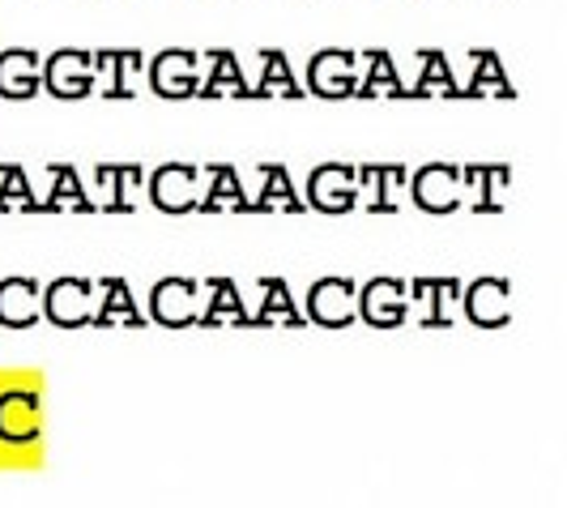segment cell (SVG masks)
I'll return each mask as SVG.
<instances>
[{
    "mask_svg": "<svg viewBox=\"0 0 567 508\" xmlns=\"http://www.w3.org/2000/svg\"><path fill=\"white\" fill-rule=\"evenodd\" d=\"M200 197V167L188 159H171L158 163L154 171H145V201L154 210H163L171 219L179 214H193Z\"/></svg>",
    "mask_w": 567,
    "mask_h": 508,
    "instance_id": "1",
    "label": "cell"
},
{
    "mask_svg": "<svg viewBox=\"0 0 567 508\" xmlns=\"http://www.w3.org/2000/svg\"><path fill=\"white\" fill-rule=\"evenodd\" d=\"M410 201L431 214V219H444V214H456L465 205V189H461V163H426V167L410 171V184H405Z\"/></svg>",
    "mask_w": 567,
    "mask_h": 508,
    "instance_id": "2",
    "label": "cell"
},
{
    "mask_svg": "<svg viewBox=\"0 0 567 508\" xmlns=\"http://www.w3.org/2000/svg\"><path fill=\"white\" fill-rule=\"evenodd\" d=\"M303 316L316 329L359 325V283L354 278H316L303 295Z\"/></svg>",
    "mask_w": 567,
    "mask_h": 508,
    "instance_id": "3",
    "label": "cell"
},
{
    "mask_svg": "<svg viewBox=\"0 0 567 508\" xmlns=\"http://www.w3.org/2000/svg\"><path fill=\"white\" fill-rule=\"evenodd\" d=\"M43 436V397L34 385H9L0 389V445L4 449H30Z\"/></svg>",
    "mask_w": 567,
    "mask_h": 508,
    "instance_id": "4",
    "label": "cell"
},
{
    "mask_svg": "<svg viewBox=\"0 0 567 508\" xmlns=\"http://www.w3.org/2000/svg\"><path fill=\"white\" fill-rule=\"evenodd\" d=\"M145 85V57L137 48H103L94 52V94L128 103L137 99Z\"/></svg>",
    "mask_w": 567,
    "mask_h": 508,
    "instance_id": "5",
    "label": "cell"
},
{
    "mask_svg": "<svg viewBox=\"0 0 567 508\" xmlns=\"http://www.w3.org/2000/svg\"><path fill=\"white\" fill-rule=\"evenodd\" d=\"M43 94L60 103H82L94 94V52L82 48H60L43 57Z\"/></svg>",
    "mask_w": 567,
    "mask_h": 508,
    "instance_id": "6",
    "label": "cell"
},
{
    "mask_svg": "<svg viewBox=\"0 0 567 508\" xmlns=\"http://www.w3.org/2000/svg\"><path fill=\"white\" fill-rule=\"evenodd\" d=\"M145 82L158 99L167 103H184V99H197L200 85V52L188 48H167L145 64Z\"/></svg>",
    "mask_w": 567,
    "mask_h": 508,
    "instance_id": "7",
    "label": "cell"
},
{
    "mask_svg": "<svg viewBox=\"0 0 567 508\" xmlns=\"http://www.w3.org/2000/svg\"><path fill=\"white\" fill-rule=\"evenodd\" d=\"M303 201L316 214L341 219L359 205V180H354V163H320L303 184Z\"/></svg>",
    "mask_w": 567,
    "mask_h": 508,
    "instance_id": "8",
    "label": "cell"
},
{
    "mask_svg": "<svg viewBox=\"0 0 567 508\" xmlns=\"http://www.w3.org/2000/svg\"><path fill=\"white\" fill-rule=\"evenodd\" d=\"M354 85H359V52L350 48H320L308 60V94L324 99V103H338V99H354Z\"/></svg>",
    "mask_w": 567,
    "mask_h": 508,
    "instance_id": "9",
    "label": "cell"
},
{
    "mask_svg": "<svg viewBox=\"0 0 567 508\" xmlns=\"http://www.w3.org/2000/svg\"><path fill=\"white\" fill-rule=\"evenodd\" d=\"M94 316V283L64 274L56 283L43 286V321L56 329H85Z\"/></svg>",
    "mask_w": 567,
    "mask_h": 508,
    "instance_id": "10",
    "label": "cell"
},
{
    "mask_svg": "<svg viewBox=\"0 0 567 508\" xmlns=\"http://www.w3.org/2000/svg\"><path fill=\"white\" fill-rule=\"evenodd\" d=\"M94 193L103 197L94 201L103 214H137L145 193V167L142 163H94Z\"/></svg>",
    "mask_w": 567,
    "mask_h": 508,
    "instance_id": "11",
    "label": "cell"
},
{
    "mask_svg": "<svg viewBox=\"0 0 567 508\" xmlns=\"http://www.w3.org/2000/svg\"><path fill=\"white\" fill-rule=\"evenodd\" d=\"M354 180H359V201L368 214H398L401 193L410 184V167L401 159L389 163H354Z\"/></svg>",
    "mask_w": 567,
    "mask_h": 508,
    "instance_id": "12",
    "label": "cell"
},
{
    "mask_svg": "<svg viewBox=\"0 0 567 508\" xmlns=\"http://www.w3.org/2000/svg\"><path fill=\"white\" fill-rule=\"evenodd\" d=\"M197 304H200V283L197 278H158L150 286V316L163 329H193L197 325Z\"/></svg>",
    "mask_w": 567,
    "mask_h": 508,
    "instance_id": "13",
    "label": "cell"
},
{
    "mask_svg": "<svg viewBox=\"0 0 567 508\" xmlns=\"http://www.w3.org/2000/svg\"><path fill=\"white\" fill-rule=\"evenodd\" d=\"M414 316L410 308V291L401 278H371L359 291V321L371 329H401Z\"/></svg>",
    "mask_w": 567,
    "mask_h": 508,
    "instance_id": "14",
    "label": "cell"
},
{
    "mask_svg": "<svg viewBox=\"0 0 567 508\" xmlns=\"http://www.w3.org/2000/svg\"><path fill=\"white\" fill-rule=\"evenodd\" d=\"M461 312L474 329H504L512 321L508 278H474L470 286H461Z\"/></svg>",
    "mask_w": 567,
    "mask_h": 508,
    "instance_id": "15",
    "label": "cell"
},
{
    "mask_svg": "<svg viewBox=\"0 0 567 508\" xmlns=\"http://www.w3.org/2000/svg\"><path fill=\"white\" fill-rule=\"evenodd\" d=\"M461 286H465L461 278H414V283H405L410 308L419 304V325L423 329H449V325H456Z\"/></svg>",
    "mask_w": 567,
    "mask_h": 508,
    "instance_id": "16",
    "label": "cell"
},
{
    "mask_svg": "<svg viewBox=\"0 0 567 508\" xmlns=\"http://www.w3.org/2000/svg\"><path fill=\"white\" fill-rule=\"evenodd\" d=\"M90 329H145V312L124 278H94V316Z\"/></svg>",
    "mask_w": 567,
    "mask_h": 508,
    "instance_id": "17",
    "label": "cell"
},
{
    "mask_svg": "<svg viewBox=\"0 0 567 508\" xmlns=\"http://www.w3.org/2000/svg\"><path fill=\"white\" fill-rule=\"evenodd\" d=\"M200 299H205V308H197L200 329H244V325H252L235 278H205Z\"/></svg>",
    "mask_w": 567,
    "mask_h": 508,
    "instance_id": "18",
    "label": "cell"
},
{
    "mask_svg": "<svg viewBox=\"0 0 567 508\" xmlns=\"http://www.w3.org/2000/svg\"><path fill=\"white\" fill-rule=\"evenodd\" d=\"M512 184L508 163H461V189L474 214H504V193Z\"/></svg>",
    "mask_w": 567,
    "mask_h": 508,
    "instance_id": "19",
    "label": "cell"
},
{
    "mask_svg": "<svg viewBox=\"0 0 567 508\" xmlns=\"http://www.w3.org/2000/svg\"><path fill=\"white\" fill-rule=\"evenodd\" d=\"M200 189L197 197V214H248V189L239 180V167L230 163H209L200 167Z\"/></svg>",
    "mask_w": 567,
    "mask_h": 508,
    "instance_id": "20",
    "label": "cell"
},
{
    "mask_svg": "<svg viewBox=\"0 0 567 508\" xmlns=\"http://www.w3.org/2000/svg\"><path fill=\"white\" fill-rule=\"evenodd\" d=\"M34 94H43V57L30 48H4L0 52V99L30 103Z\"/></svg>",
    "mask_w": 567,
    "mask_h": 508,
    "instance_id": "21",
    "label": "cell"
},
{
    "mask_svg": "<svg viewBox=\"0 0 567 508\" xmlns=\"http://www.w3.org/2000/svg\"><path fill=\"white\" fill-rule=\"evenodd\" d=\"M256 180H260V189H256V197H248V210L256 214H303L308 210V201L295 193L286 163H256Z\"/></svg>",
    "mask_w": 567,
    "mask_h": 508,
    "instance_id": "22",
    "label": "cell"
},
{
    "mask_svg": "<svg viewBox=\"0 0 567 508\" xmlns=\"http://www.w3.org/2000/svg\"><path fill=\"white\" fill-rule=\"evenodd\" d=\"M200 85L197 99H248V82H244V64L230 48H209L200 52Z\"/></svg>",
    "mask_w": 567,
    "mask_h": 508,
    "instance_id": "23",
    "label": "cell"
},
{
    "mask_svg": "<svg viewBox=\"0 0 567 508\" xmlns=\"http://www.w3.org/2000/svg\"><path fill=\"white\" fill-rule=\"evenodd\" d=\"M39 205L43 214H94L99 210L73 163H48V197H39Z\"/></svg>",
    "mask_w": 567,
    "mask_h": 508,
    "instance_id": "24",
    "label": "cell"
},
{
    "mask_svg": "<svg viewBox=\"0 0 567 508\" xmlns=\"http://www.w3.org/2000/svg\"><path fill=\"white\" fill-rule=\"evenodd\" d=\"M43 321V286L34 278L0 283V329H34Z\"/></svg>",
    "mask_w": 567,
    "mask_h": 508,
    "instance_id": "25",
    "label": "cell"
},
{
    "mask_svg": "<svg viewBox=\"0 0 567 508\" xmlns=\"http://www.w3.org/2000/svg\"><path fill=\"white\" fill-rule=\"evenodd\" d=\"M256 329H308V316L295 304L282 278H260V308L252 316Z\"/></svg>",
    "mask_w": 567,
    "mask_h": 508,
    "instance_id": "26",
    "label": "cell"
},
{
    "mask_svg": "<svg viewBox=\"0 0 567 508\" xmlns=\"http://www.w3.org/2000/svg\"><path fill=\"white\" fill-rule=\"evenodd\" d=\"M354 99H410L398 73V60L389 57L384 48L363 52V73H359V85H354Z\"/></svg>",
    "mask_w": 567,
    "mask_h": 508,
    "instance_id": "27",
    "label": "cell"
},
{
    "mask_svg": "<svg viewBox=\"0 0 567 508\" xmlns=\"http://www.w3.org/2000/svg\"><path fill=\"white\" fill-rule=\"evenodd\" d=\"M303 94L308 90L299 85L282 48H265L260 52V78H256V85H248V99H303Z\"/></svg>",
    "mask_w": 567,
    "mask_h": 508,
    "instance_id": "28",
    "label": "cell"
},
{
    "mask_svg": "<svg viewBox=\"0 0 567 508\" xmlns=\"http://www.w3.org/2000/svg\"><path fill=\"white\" fill-rule=\"evenodd\" d=\"M461 99H516V90L508 82V69L499 64V57L491 48H478L474 52V69L465 78V90Z\"/></svg>",
    "mask_w": 567,
    "mask_h": 508,
    "instance_id": "29",
    "label": "cell"
},
{
    "mask_svg": "<svg viewBox=\"0 0 567 508\" xmlns=\"http://www.w3.org/2000/svg\"><path fill=\"white\" fill-rule=\"evenodd\" d=\"M410 99H461V85H456L449 57L440 48L419 52V82L410 90Z\"/></svg>",
    "mask_w": 567,
    "mask_h": 508,
    "instance_id": "30",
    "label": "cell"
},
{
    "mask_svg": "<svg viewBox=\"0 0 567 508\" xmlns=\"http://www.w3.org/2000/svg\"><path fill=\"white\" fill-rule=\"evenodd\" d=\"M0 214H43L39 193L22 163H0Z\"/></svg>",
    "mask_w": 567,
    "mask_h": 508,
    "instance_id": "31",
    "label": "cell"
}]
</instances>
